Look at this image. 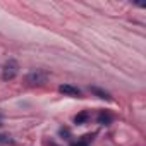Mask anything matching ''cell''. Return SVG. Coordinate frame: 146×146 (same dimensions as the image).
<instances>
[{
  "instance_id": "cell-1",
  "label": "cell",
  "mask_w": 146,
  "mask_h": 146,
  "mask_svg": "<svg viewBox=\"0 0 146 146\" xmlns=\"http://www.w3.org/2000/svg\"><path fill=\"white\" fill-rule=\"evenodd\" d=\"M26 81L31 84V86H41L48 81V72L46 70H41V69H36L33 72L26 76Z\"/></svg>"
},
{
  "instance_id": "cell-2",
  "label": "cell",
  "mask_w": 146,
  "mask_h": 146,
  "mask_svg": "<svg viewBox=\"0 0 146 146\" xmlns=\"http://www.w3.org/2000/svg\"><path fill=\"white\" fill-rule=\"evenodd\" d=\"M17 74H19V64H17V60H14V58L7 60L5 65H4V70H2V78H4L5 81H11V79H14Z\"/></svg>"
},
{
  "instance_id": "cell-3",
  "label": "cell",
  "mask_w": 146,
  "mask_h": 146,
  "mask_svg": "<svg viewBox=\"0 0 146 146\" xmlns=\"http://www.w3.org/2000/svg\"><path fill=\"white\" fill-rule=\"evenodd\" d=\"M58 91L67 96H81V90L72 84H62V86H58Z\"/></svg>"
},
{
  "instance_id": "cell-4",
  "label": "cell",
  "mask_w": 146,
  "mask_h": 146,
  "mask_svg": "<svg viewBox=\"0 0 146 146\" xmlns=\"http://www.w3.org/2000/svg\"><path fill=\"white\" fill-rule=\"evenodd\" d=\"M90 91L93 93V95H96L98 98H102V100H112V96H110V93L108 91H105V90H102V88H98V86H91L90 88Z\"/></svg>"
},
{
  "instance_id": "cell-5",
  "label": "cell",
  "mask_w": 146,
  "mask_h": 146,
  "mask_svg": "<svg viewBox=\"0 0 146 146\" xmlns=\"http://www.w3.org/2000/svg\"><path fill=\"white\" fill-rule=\"evenodd\" d=\"M112 120H113V117H112L108 112H100V115H98V124L108 125V124H112Z\"/></svg>"
},
{
  "instance_id": "cell-6",
  "label": "cell",
  "mask_w": 146,
  "mask_h": 146,
  "mask_svg": "<svg viewBox=\"0 0 146 146\" xmlns=\"http://www.w3.org/2000/svg\"><path fill=\"white\" fill-rule=\"evenodd\" d=\"M88 117H90V115H88V112H81L79 115H76V119H74V120H76V124H83V122H86V120H88Z\"/></svg>"
},
{
  "instance_id": "cell-7",
  "label": "cell",
  "mask_w": 146,
  "mask_h": 146,
  "mask_svg": "<svg viewBox=\"0 0 146 146\" xmlns=\"http://www.w3.org/2000/svg\"><path fill=\"white\" fill-rule=\"evenodd\" d=\"M14 143V139L11 137V136H7V134H0V144H12Z\"/></svg>"
},
{
  "instance_id": "cell-8",
  "label": "cell",
  "mask_w": 146,
  "mask_h": 146,
  "mask_svg": "<svg viewBox=\"0 0 146 146\" xmlns=\"http://www.w3.org/2000/svg\"><path fill=\"white\" fill-rule=\"evenodd\" d=\"M70 146H88V144H86L84 141H78V143H72Z\"/></svg>"
},
{
  "instance_id": "cell-9",
  "label": "cell",
  "mask_w": 146,
  "mask_h": 146,
  "mask_svg": "<svg viewBox=\"0 0 146 146\" xmlns=\"http://www.w3.org/2000/svg\"><path fill=\"white\" fill-rule=\"evenodd\" d=\"M0 125H2V113H0Z\"/></svg>"
}]
</instances>
